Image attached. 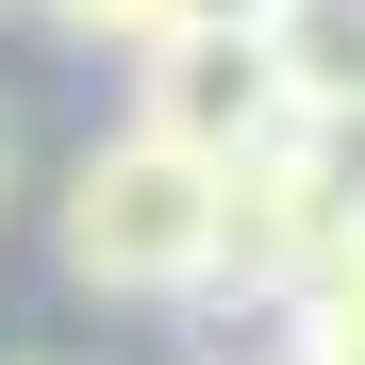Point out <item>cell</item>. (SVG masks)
<instances>
[{
    "label": "cell",
    "mask_w": 365,
    "mask_h": 365,
    "mask_svg": "<svg viewBox=\"0 0 365 365\" xmlns=\"http://www.w3.org/2000/svg\"><path fill=\"white\" fill-rule=\"evenodd\" d=\"M50 266H67V299H100V316H182L216 266V166H182L166 133H83L67 166H50Z\"/></svg>",
    "instance_id": "cell-1"
},
{
    "label": "cell",
    "mask_w": 365,
    "mask_h": 365,
    "mask_svg": "<svg viewBox=\"0 0 365 365\" xmlns=\"http://www.w3.org/2000/svg\"><path fill=\"white\" fill-rule=\"evenodd\" d=\"M133 133H166L182 166H250L266 133H282V67H266V34H232V17H182V34H150L133 50Z\"/></svg>",
    "instance_id": "cell-2"
},
{
    "label": "cell",
    "mask_w": 365,
    "mask_h": 365,
    "mask_svg": "<svg viewBox=\"0 0 365 365\" xmlns=\"http://www.w3.org/2000/svg\"><path fill=\"white\" fill-rule=\"evenodd\" d=\"M266 67H282V116L365 100V0H266Z\"/></svg>",
    "instance_id": "cell-3"
},
{
    "label": "cell",
    "mask_w": 365,
    "mask_h": 365,
    "mask_svg": "<svg viewBox=\"0 0 365 365\" xmlns=\"http://www.w3.org/2000/svg\"><path fill=\"white\" fill-rule=\"evenodd\" d=\"M34 17L67 34V50H116V67H133L150 34H182V0H34Z\"/></svg>",
    "instance_id": "cell-4"
},
{
    "label": "cell",
    "mask_w": 365,
    "mask_h": 365,
    "mask_svg": "<svg viewBox=\"0 0 365 365\" xmlns=\"http://www.w3.org/2000/svg\"><path fill=\"white\" fill-rule=\"evenodd\" d=\"M34 200V116H17V83H0V216Z\"/></svg>",
    "instance_id": "cell-5"
},
{
    "label": "cell",
    "mask_w": 365,
    "mask_h": 365,
    "mask_svg": "<svg viewBox=\"0 0 365 365\" xmlns=\"http://www.w3.org/2000/svg\"><path fill=\"white\" fill-rule=\"evenodd\" d=\"M0 17H34V0H0Z\"/></svg>",
    "instance_id": "cell-6"
},
{
    "label": "cell",
    "mask_w": 365,
    "mask_h": 365,
    "mask_svg": "<svg viewBox=\"0 0 365 365\" xmlns=\"http://www.w3.org/2000/svg\"><path fill=\"white\" fill-rule=\"evenodd\" d=\"M17 365H50V349H17Z\"/></svg>",
    "instance_id": "cell-7"
}]
</instances>
